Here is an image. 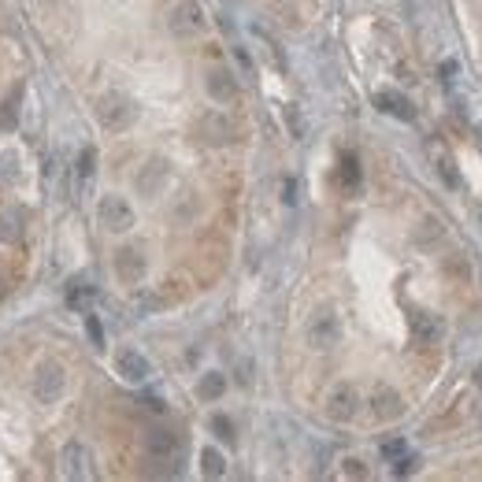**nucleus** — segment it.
Masks as SVG:
<instances>
[{
	"instance_id": "f257e3e1",
	"label": "nucleus",
	"mask_w": 482,
	"mask_h": 482,
	"mask_svg": "<svg viewBox=\"0 0 482 482\" xmlns=\"http://www.w3.org/2000/svg\"><path fill=\"white\" fill-rule=\"evenodd\" d=\"M145 453L153 464H164V475H175L178 471V460H182V442L178 434L164 431V427H156V431L145 434Z\"/></svg>"
},
{
	"instance_id": "f03ea898",
	"label": "nucleus",
	"mask_w": 482,
	"mask_h": 482,
	"mask_svg": "<svg viewBox=\"0 0 482 482\" xmlns=\"http://www.w3.org/2000/svg\"><path fill=\"white\" fill-rule=\"evenodd\" d=\"M134 101L126 93H104L101 101H96V119H101L104 130H123V126L134 123Z\"/></svg>"
},
{
	"instance_id": "7ed1b4c3",
	"label": "nucleus",
	"mask_w": 482,
	"mask_h": 482,
	"mask_svg": "<svg viewBox=\"0 0 482 482\" xmlns=\"http://www.w3.org/2000/svg\"><path fill=\"white\" fill-rule=\"evenodd\" d=\"M96 219H101L104 230L123 234V230L134 227V208H130V200L119 197V193H108V197H101V205H96Z\"/></svg>"
},
{
	"instance_id": "20e7f679",
	"label": "nucleus",
	"mask_w": 482,
	"mask_h": 482,
	"mask_svg": "<svg viewBox=\"0 0 482 482\" xmlns=\"http://www.w3.org/2000/svg\"><path fill=\"white\" fill-rule=\"evenodd\" d=\"M63 386H67V371H63L56 360H45V363H37V371H34V397H37L41 404H52V401H60Z\"/></svg>"
},
{
	"instance_id": "39448f33",
	"label": "nucleus",
	"mask_w": 482,
	"mask_h": 482,
	"mask_svg": "<svg viewBox=\"0 0 482 482\" xmlns=\"http://www.w3.org/2000/svg\"><path fill=\"white\" fill-rule=\"evenodd\" d=\"M60 475L63 479H93V453L82 442H67L60 449Z\"/></svg>"
},
{
	"instance_id": "423d86ee",
	"label": "nucleus",
	"mask_w": 482,
	"mask_h": 482,
	"mask_svg": "<svg viewBox=\"0 0 482 482\" xmlns=\"http://www.w3.org/2000/svg\"><path fill=\"white\" fill-rule=\"evenodd\" d=\"M356 412H360V393H356V386L338 382L334 390H330V397H327V415H330L334 423H349Z\"/></svg>"
},
{
	"instance_id": "0eeeda50",
	"label": "nucleus",
	"mask_w": 482,
	"mask_h": 482,
	"mask_svg": "<svg viewBox=\"0 0 482 482\" xmlns=\"http://www.w3.org/2000/svg\"><path fill=\"white\" fill-rule=\"evenodd\" d=\"M338 338H341V323H338V316L319 312L312 323H308V345L319 349V352L334 349V345H338Z\"/></svg>"
},
{
	"instance_id": "6e6552de",
	"label": "nucleus",
	"mask_w": 482,
	"mask_h": 482,
	"mask_svg": "<svg viewBox=\"0 0 482 482\" xmlns=\"http://www.w3.org/2000/svg\"><path fill=\"white\" fill-rule=\"evenodd\" d=\"M205 30V12H200V4H193V0H182V4L171 12V34L175 37H193Z\"/></svg>"
},
{
	"instance_id": "1a4fd4ad",
	"label": "nucleus",
	"mask_w": 482,
	"mask_h": 482,
	"mask_svg": "<svg viewBox=\"0 0 482 482\" xmlns=\"http://www.w3.org/2000/svg\"><path fill=\"white\" fill-rule=\"evenodd\" d=\"M115 368H119V375L126 382H134V386H141L148 375H153V363H148L137 349H123L119 356H115Z\"/></svg>"
},
{
	"instance_id": "9d476101",
	"label": "nucleus",
	"mask_w": 482,
	"mask_h": 482,
	"mask_svg": "<svg viewBox=\"0 0 482 482\" xmlns=\"http://www.w3.org/2000/svg\"><path fill=\"white\" fill-rule=\"evenodd\" d=\"M371 408L379 420H397V415L404 412V401H401V393L393 390V386H375V393H371Z\"/></svg>"
},
{
	"instance_id": "9b49d317",
	"label": "nucleus",
	"mask_w": 482,
	"mask_h": 482,
	"mask_svg": "<svg viewBox=\"0 0 482 482\" xmlns=\"http://www.w3.org/2000/svg\"><path fill=\"white\" fill-rule=\"evenodd\" d=\"M208 96L219 104H230L234 96H238V82H234V74L227 67H212L208 71Z\"/></svg>"
},
{
	"instance_id": "f8f14e48",
	"label": "nucleus",
	"mask_w": 482,
	"mask_h": 482,
	"mask_svg": "<svg viewBox=\"0 0 482 482\" xmlns=\"http://www.w3.org/2000/svg\"><path fill=\"white\" fill-rule=\"evenodd\" d=\"M200 137H205L208 145H227L230 137H234V126L227 115H219V112H208L205 119H200Z\"/></svg>"
},
{
	"instance_id": "ddd939ff",
	"label": "nucleus",
	"mask_w": 482,
	"mask_h": 482,
	"mask_svg": "<svg viewBox=\"0 0 482 482\" xmlns=\"http://www.w3.org/2000/svg\"><path fill=\"white\" fill-rule=\"evenodd\" d=\"M115 271H119L123 282H141V275H145V260H141V252L137 249H123L119 256H115Z\"/></svg>"
},
{
	"instance_id": "4468645a",
	"label": "nucleus",
	"mask_w": 482,
	"mask_h": 482,
	"mask_svg": "<svg viewBox=\"0 0 482 482\" xmlns=\"http://www.w3.org/2000/svg\"><path fill=\"white\" fill-rule=\"evenodd\" d=\"M375 104L386 112V115H393V119H401V123H412L415 119V112H412V104L404 101L401 93H375Z\"/></svg>"
},
{
	"instance_id": "2eb2a0df",
	"label": "nucleus",
	"mask_w": 482,
	"mask_h": 482,
	"mask_svg": "<svg viewBox=\"0 0 482 482\" xmlns=\"http://www.w3.org/2000/svg\"><path fill=\"white\" fill-rule=\"evenodd\" d=\"M408 327H412V334L420 341H438V338H442V330H445V323L438 316H431V312H415L408 319Z\"/></svg>"
},
{
	"instance_id": "dca6fc26",
	"label": "nucleus",
	"mask_w": 482,
	"mask_h": 482,
	"mask_svg": "<svg viewBox=\"0 0 482 482\" xmlns=\"http://www.w3.org/2000/svg\"><path fill=\"white\" fill-rule=\"evenodd\" d=\"M223 390H227V375H219V371L200 375V382H197V397L200 401H219Z\"/></svg>"
},
{
	"instance_id": "f3484780",
	"label": "nucleus",
	"mask_w": 482,
	"mask_h": 482,
	"mask_svg": "<svg viewBox=\"0 0 482 482\" xmlns=\"http://www.w3.org/2000/svg\"><path fill=\"white\" fill-rule=\"evenodd\" d=\"M200 471H205V475L208 479H219L223 475V471H227V460H223V453H219V449H200Z\"/></svg>"
},
{
	"instance_id": "a211bd4d",
	"label": "nucleus",
	"mask_w": 482,
	"mask_h": 482,
	"mask_svg": "<svg viewBox=\"0 0 482 482\" xmlns=\"http://www.w3.org/2000/svg\"><path fill=\"white\" fill-rule=\"evenodd\" d=\"M23 234V216L19 212H0V241H15Z\"/></svg>"
},
{
	"instance_id": "6ab92c4d",
	"label": "nucleus",
	"mask_w": 482,
	"mask_h": 482,
	"mask_svg": "<svg viewBox=\"0 0 482 482\" xmlns=\"http://www.w3.org/2000/svg\"><path fill=\"white\" fill-rule=\"evenodd\" d=\"M160 182H164V160H153V164L145 167V175L137 178V186H141V193H153Z\"/></svg>"
},
{
	"instance_id": "aec40b11",
	"label": "nucleus",
	"mask_w": 482,
	"mask_h": 482,
	"mask_svg": "<svg viewBox=\"0 0 482 482\" xmlns=\"http://www.w3.org/2000/svg\"><path fill=\"white\" fill-rule=\"evenodd\" d=\"M341 182H345L349 189L360 186V164H356V156H352V153L341 156Z\"/></svg>"
},
{
	"instance_id": "412c9836",
	"label": "nucleus",
	"mask_w": 482,
	"mask_h": 482,
	"mask_svg": "<svg viewBox=\"0 0 482 482\" xmlns=\"http://www.w3.org/2000/svg\"><path fill=\"white\" fill-rule=\"evenodd\" d=\"M67 301H71V308H85L93 301V286H85V282H74L71 289H67Z\"/></svg>"
},
{
	"instance_id": "4be33fe9",
	"label": "nucleus",
	"mask_w": 482,
	"mask_h": 482,
	"mask_svg": "<svg viewBox=\"0 0 482 482\" xmlns=\"http://www.w3.org/2000/svg\"><path fill=\"white\" fill-rule=\"evenodd\" d=\"M212 431H216L223 442H234V423L227 420V415H216V420H212Z\"/></svg>"
},
{
	"instance_id": "5701e85b",
	"label": "nucleus",
	"mask_w": 482,
	"mask_h": 482,
	"mask_svg": "<svg viewBox=\"0 0 482 482\" xmlns=\"http://www.w3.org/2000/svg\"><path fill=\"white\" fill-rule=\"evenodd\" d=\"M286 123H289V130H293V137H304V119H301V112L289 104L286 108Z\"/></svg>"
},
{
	"instance_id": "b1692460",
	"label": "nucleus",
	"mask_w": 482,
	"mask_h": 482,
	"mask_svg": "<svg viewBox=\"0 0 482 482\" xmlns=\"http://www.w3.org/2000/svg\"><path fill=\"white\" fill-rule=\"evenodd\" d=\"M85 334H89V341L96 349L104 345V330H101V323H96V316H85Z\"/></svg>"
},
{
	"instance_id": "393cba45",
	"label": "nucleus",
	"mask_w": 482,
	"mask_h": 482,
	"mask_svg": "<svg viewBox=\"0 0 482 482\" xmlns=\"http://www.w3.org/2000/svg\"><path fill=\"white\" fill-rule=\"evenodd\" d=\"M93 160H96L93 148H82V156H78V178H82V182L93 175Z\"/></svg>"
},
{
	"instance_id": "a878e982",
	"label": "nucleus",
	"mask_w": 482,
	"mask_h": 482,
	"mask_svg": "<svg viewBox=\"0 0 482 482\" xmlns=\"http://www.w3.org/2000/svg\"><path fill=\"white\" fill-rule=\"evenodd\" d=\"M415 464H420L415 456H397V460H393V475H412Z\"/></svg>"
},
{
	"instance_id": "bb28decb",
	"label": "nucleus",
	"mask_w": 482,
	"mask_h": 482,
	"mask_svg": "<svg viewBox=\"0 0 482 482\" xmlns=\"http://www.w3.org/2000/svg\"><path fill=\"white\" fill-rule=\"evenodd\" d=\"M345 475H349V479H368V467H363V460L349 456V460H345Z\"/></svg>"
},
{
	"instance_id": "cd10ccee",
	"label": "nucleus",
	"mask_w": 482,
	"mask_h": 482,
	"mask_svg": "<svg viewBox=\"0 0 482 482\" xmlns=\"http://www.w3.org/2000/svg\"><path fill=\"white\" fill-rule=\"evenodd\" d=\"M401 453H404V442H401V438H390V442H382V456L397 460Z\"/></svg>"
},
{
	"instance_id": "c85d7f7f",
	"label": "nucleus",
	"mask_w": 482,
	"mask_h": 482,
	"mask_svg": "<svg viewBox=\"0 0 482 482\" xmlns=\"http://www.w3.org/2000/svg\"><path fill=\"white\" fill-rule=\"evenodd\" d=\"M453 74H456V63H442V82L453 85Z\"/></svg>"
},
{
	"instance_id": "c756f323",
	"label": "nucleus",
	"mask_w": 482,
	"mask_h": 482,
	"mask_svg": "<svg viewBox=\"0 0 482 482\" xmlns=\"http://www.w3.org/2000/svg\"><path fill=\"white\" fill-rule=\"evenodd\" d=\"M293 200H297V182L286 178V205H293Z\"/></svg>"
},
{
	"instance_id": "7c9ffc66",
	"label": "nucleus",
	"mask_w": 482,
	"mask_h": 482,
	"mask_svg": "<svg viewBox=\"0 0 482 482\" xmlns=\"http://www.w3.org/2000/svg\"><path fill=\"white\" fill-rule=\"evenodd\" d=\"M438 167H442V178H445V186H456V175H453V167H449V164H438Z\"/></svg>"
},
{
	"instance_id": "2f4dec72",
	"label": "nucleus",
	"mask_w": 482,
	"mask_h": 482,
	"mask_svg": "<svg viewBox=\"0 0 482 482\" xmlns=\"http://www.w3.org/2000/svg\"><path fill=\"white\" fill-rule=\"evenodd\" d=\"M145 408L148 412H164V401H160V397H145Z\"/></svg>"
},
{
	"instance_id": "473e14b6",
	"label": "nucleus",
	"mask_w": 482,
	"mask_h": 482,
	"mask_svg": "<svg viewBox=\"0 0 482 482\" xmlns=\"http://www.w3.org/2000/svg\"><path fill=\"white\" fill-rule=\"evenodd\" d=\"M8 293V282H4V278H0V297H4Z\"/></svg>"
},
{
	"instance_id": "72a5a7b5",
	"label": "nucleus",
	"mask_w": 482,
	"mask_h": 482,
	"mask_svg": "<svg viewBox=\"0 0 482 482\" xmlns=\"http://www.w3.org/2000/svg\"><path fill=\"white\" fill-rule=\"evenodd\" d=\"M479 382H482V368H479Z\"/></svg>"
}]
</instances>
